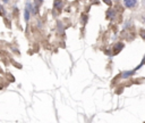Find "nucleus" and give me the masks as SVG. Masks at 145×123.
Instances as JSON below:
<instances>
[{"mask_svg":"<svg viewBox=\"0 0 145 123\" xmlns=\"http://www.w3.org/2000/svg\"><path fill=\"white\" fill-rule=\"evenodd\" d=\"M5 13H4V8H2V6L0 5V15H4Z\"/></svg>","mask_w":145,"mask_h":123,"instance_id":"obj_6","label":"nucleus"},{"mask_svg":"<svg viewBox=\"0 0 145 123\" xmlns=\"http://www.w3.org/2000/svg\"><path fill=\"white\" fill-rule=\"evenodd\" d=\"M142 20H143V22L145 23V14L143 15V16H142Z\"/></svg>","mask_w":145,"mask_h":123,"instance_id":"obj_7","label":"nucleus"},{"mask_svg":"<svg viewBox=\"0 0 145 123\" xmlns=\"http://www.w3.org/2000/svg\"><path fill=\"white\" fill-rule=\"evenodd\" d=\"M124 4L127 8H134L137 4V0H124Z\"/></svg>","mask_w":145,"mask_h":123,"instance_id":"obj_1","label":"nucleus"},{"mask_svg":"<svg viewBox=\"0 0 145 123\" xmlns=\"http://www.w3.org/2000/svg\"><path fill=\"white\" fill-rule=\"evenodd\" d=\"M25 21L28 22L30 21V2H27L26 5V9H25Z\"/></svg>","mask_w":145,"mask_h":123,"instance_id":"obj_2","label":"nucleus"},{"mask_svg":"<svg viewBox=\"0 0 145 123\" xmlns=\"http://www.w3.org/2000/svg\"><path fill=\"white\" fill-rule=\"evenodd\" d=\"M61 6H62V0H56L54 1V7L56 8H61Z\"/></svg>","mask_w":145,"mask_h":123,"instance_id":"obj_3","label":"nucleus"},{"mask_svg":"<svg viewBox=\"0 0 145 123\" xmlns=\"http://www.w3.org/2000/svg\"><path fill=\"white\" fill-rule=\"evenodd\" d=\"M139 34H141V38L145 40V30H141L139 31Z\"/></svg>","mask_w":145,"mask_h":123,"instance_id":"obj_4","label":"nucleus"},{"mask_svg":"<svg viewBox=\"0 0 145 123\" xmlns=\"http://www.w3.org/2000/svg\"><path fill=\"white\" fill-rule=\"evenodd\" d=\"M103 1H104L105 4H107V5H109V6H110V5L112 4V2H111V0H103Z\"/></svg>","mask_w":145,"mask_h":123,"instance_id":"obj_5","label":"nucleus"}]
</instances>
